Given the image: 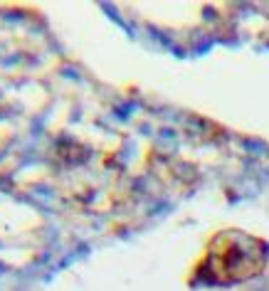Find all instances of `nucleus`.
<instances>
[]
</instances>
